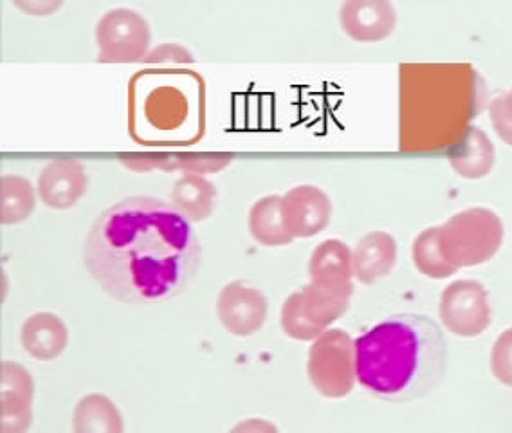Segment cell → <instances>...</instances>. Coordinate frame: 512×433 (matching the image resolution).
<instances>
[{
    "label": "cell",
    "instance_id": "6da1fadb",
    "mask_svg": "<svg viewBox=\"0 0 512 433\" xmlns=\"http://www.w3.org/2000/svg\"><path fill=\"white\" fill-rule=\"evenodd\" d=\"M202 248L192 222L154 197H127L94 221L83 264L103 293L130 305L168 302L197 277Z\"/></svg>",
    "mask_w": 512,
    "mask_h": 433
},
{
    "label": "cell",
    "instance_id": "7a4b0ae2",
    "mask_svg": "<svg viewBox=\"0 0 512 433\" xmlns=\"http://www.w3.org/2000/svg\"><path fill=\"white\" fill-rule=\"evenodd\" d=\"M446 360L439 325L422 314H395L356 340L357 383L392 403L412 401L437 387Z\"/></svg>",
    "mask_w": 512,
    "mask_h": 433
},
{
    "label": "cell",
    "instance_id": "3957f363",
    "mask_svg": "<svg viewBox=\"0 0 512 433\" xmlns=\"http://www.w3.org/2000/svg\"><path fill=\"white\" fill-rule=\"evenodd\" d=\"M503 235L502 219L493 210L469 208L440 226V246L451 266L476 268L500 251Z\"/></svg>",
    "mask_w": 512,
    "mask_h": 433
},
{
    "label": "cell",
    "instance_id": "277c9868",
    "mask_svg": "<svg viewBox=\"0 0 512 433\" xmlns=\"http://www.w3.org/2000/svg\"><path fill=\"white\" fill-rule=\"evenodd\" d=\"M307 376L321 396L347 397L357 381L356 340L343 329L323 332L309 349Z\"/></svg>",
    "mask_w": 512,
    "mask_h": 433
},
{
    "label": "cell",
    "instance_id": "5b68a950",
    "mask_svg": "<svg viewBox=\"0 0 512 433\" xmlns=\"http://www.w3.org/2000/svg\"><path fill=\"white\" fill-rule=\"evenodd\" d=\"M96 44L100 62L132 64L145 60L152 46V31L138 11L116 8L96 24Z\"/></svg>",
    "mask_w": 512,
    "mask_h": 433
},
{
    "label": "cell",
    "instance_id": "8992f818",
    "mask_svg": "<svg viewBox=\"0 0 512 433\" xmlns=\"http://www.w3.org/2000/svg\"><path fill=\"white\" fill-rule=\"evenodd\" d=\"M439 316L442 325L458 338L484 334L493 320L487 289L469 278L451 282L440 293Z\"/></svg>",
    "mask_w": 512,
    "mask_h": 433
},
{
    "label": "cell",
    "instance_id": "52a82bcc",
    "mask_svg": "<svg viewBox=\"0 0 512 433\" xmlns=\"http://www.w3.org/2000/svg\"><path fill=\"white\" fill-rule=\"evenodd\" d=\"M269 302L266 295L242 280L229 282L222 287L217 298V316L222 327L237 336L249 338L260 331L267 322Z\"/></svg>",
    "mask_w": 512,
    "mask_h": 433
},
{
    "label": "cell",
    "instance_id": "ba28073f",
    "mask_svg": "<svg viewBox=\"0 0 512 433\" xmlns=\"http://www.w3.org/2000/svg\"><path fill=\"white\" fill-rule=\"evenodd\" d=\"M35 381L15 361L0 365V433H28L33 424Z\"/></svg>",
    "mask_w": 512,
    "mask_h": 433
},
{
    "label": "cell",
    "instance_id": "9c48e42d",
    "mask_svg": "<svg viewBox=\"0 0 512 433\" xmlns=\"http://www.w3.org/2000/svg\"><path fill=\"white\" fill-rule=\"evenodd\" d=\"M282 213L294 239H311L329 226L332 203L318 186H294L282 195Z\"/></svg>",
    "mask_w": 512,
    "mask_h": 433
},
{
    "label": "cell",
    "instance_id": "30bf717a",
    "mask_svg": "<svg viewBox=\"0 0 512 433\" xmlns=\"http://www.w3.org/2000/svg\"><path fill=\"white\" fill-rule=\"evenodd\" d=\"M85 166L76 159H55L38 176L37 192L40 201L53 210H69L87 192Z\"/></svg>",
    "mask_w": 512,
    "mask_h": 433
},
{
    "label": "cell",
    "instance_id": "8fae6325",
    "mask_svg": "<svg viewBox=\"0 0 512 433\" xmlns=\"http://www.w3.org/2000/svg\"><path fill=\"white\" fill-rule=\"evenodd\" d=\"M312 286L339 295H354V262L352 249L343 240L327 239L312 251L309 260Z\"/></svg>",
    "mask_w": 512,
    "mask_h": 433
},
{
    "label": "cell",
    "instance_id": "7c38bea8",
    "mask_svg": "<svg viewBox=\"0 0 512 433\" xmlns=\"http://www.w3.org/2000/svg\"><path fill=\"white\" fill-rule=\"evenodd\" d=\"M339 22L356 42H381L394 33L397 13L386 0H348L339 10Z\"/></svg>",
    "mask_w": 512,
    "mask_h": 433
},
{
    "label": "cell",
    "instance_id": "4fadbf2b",
    "mask_svg": "<svg viewBox=\"0 0 512 433\" xmlns=\"http://www.w3.org/2000/svg\"><path fill=\"white\" fill-rule=\"evenodd\" d=\"M354 277L359 284L372 286L394 271L397 242L386 231H372L359 240L352 251Z\"/></svg>",
    "mask_w": 512,
    "mask_h": 433
},
{
    "label": "cell",
    "instance_id": "5bb4252c",
    "mask_svg": "<svg viewBox=\"0 0 512 433\" xmlns=\"http://www.w3.org/2000/svg\"><path fill=\"white\" fill-rule=\"evenodd\" d=\"M20 343L31 358L38 361H53L60 358L69 343V331L56 314L35 313L20 329Z\"/></svg>",
    "mask_w": 512,
    "mask_h": 433
},
{
    "label": "cell",
    "instance_id": "9a60e30c",
    "mask_svg": "<svg viewBox=\"0 0 512 433\" xmlns=\"http://www.w3.org/2000/svg\"><path fill=\"white\" fill-rule=\"evenodd\" d=\"M231 154H123L119 161L132 170H183L184 174H211L231 163Z\"/></svg>",
    "mask_w": 512,
    "mask_h": 433
},
{
    "label": "cell",
    "instance_id": "2e32d148",
    "mask_svg": "<svg viewBox=\"0 0 512 433\" xmlns=\"http://www.w3.org/2000/svg\"><path fill=\"white\" fill-rule=\"evenodd\" d=\"M494 147L489 136L480 127H467L466 134L449 150L451 168L464 179H482L494 165Z\"/></svg>",
    "mask_w": 512,
    "mask_h": 433
},
{
    "label": "cell",
    "instance_id": "e0dca14e",
    "mask_svg": "<svg viewBox=\"0 0 512 433\" xmlns=\"http://www.w3.org/2000/svg\"><path fill=\"white\" fill-rule=\"evenodd\" d=\"M172 206L190 222L206 221L215 210L217 188L208 177L183 174L172 188Z\"/></svg>",
    "mask_w": 512,
    "mask_h": 433
},
{
    "label": "cell",
    "instance_id": "ac0fdd59",
    "mask_svg": "<svg viewBox=\"0 0 512 433\" xmlns=\"http://www.w3.org/2000/svg\"><path fill=\"white\" fill-rule=\"evenodd\" d=\"M247 228L251 237L266 248H280L294 240L285 226L280 195H267L258 199L249 210Z\"/></svg>",
    "mask_w": 512,
    "mask_h": 433
},
{
    "label": "cell",
    "instance_id": "d6986e66",
    "mask_svg": "<svg viewBox=\"0 0 512 433\" xmlns=\"http://www.w3.org/2000/svg\"><path fill=\"white\" fill-rule=\"evenodd\" d=\"M73 432L125 433V421L110 397L89 394L74 406Z\"/></svg>",
    "mask_w": 512,
    "mask_h": 433
},
{
    "label": "cell",
    "instance_id": "ffe728a7",
    "mask_svg": "<svg viewBox=\"0 0 512 433\" xmlns=\"http://www.w3.org/2000/svg\"><path fill=\"white\" fill-rule=\"evenodd\" d=\"M35 186L22 176H2L0 179V222L4 226H15L28 221L37 208Z\"/></svg>",
    "mask_w": 512,
    "mask_h": 433
},
{
    "label": "cell",
    "instance_id": "44dd1931",
    "mask_svg": "<svg viewBox=\"0 0 512 433\" xmlns=\"http://www.w3.org/2000/svg\"><path fill=\"white\" fill-rule=\"evenodd\" d=\"M302 311L305 318L320 327L321 331H329L330 325L338 322L347 313L352 296L339 295L327 289L312 286L311 282L300 289Z\"/></svg>",
    "mask_w": 512,
    "mask_h": 433
},
{
    "label": "cell",
    "instance_id": "7402d4cb",
    "mask_svg": "<svg viewBox=\"0 0 512 433\" xmlns=\"http://www.w3.org/2000/svg\"><path fill=\"white\" fill-rule=\"evenodd\" d=\"M412 260L417 271L431 280H444L458 271L444 257L440 246V226H431L417 235L413 240Z\"/></svg>",
    "mask_w": 512,
    "mask_h": 433
},
{
    "label": "cell",
    "instance_id": "603a6c76",
    "mask_svg": "<svg viewBox=\"0 0 512 433\" xmlns=\"http://www.w3.org/2000/svg\"><path fill=\"white\" fill-rule=\"evenodd\" d=\"M280 322H282V329L285 334L296 341H314L316 338H320L321 334L325 331H321L320 327L312 325L305 314L302 311V296L300 291H296L293 295L287 296V300L284 302L282 307V316H280Z\"/></svg>",
    "mask_w": 512,
    "mask_h": 433
},
{
    "label": "cell",
    "instance_id": "cb8c5ba5",
    "mask_svg": "<svg viewBox=\"0 0 512 433\" xmlns=\"http://www.w3.org/2000/svg\"><path fill=\"white\" fill-rule=\"evenodd\" d=\"M489 365L494 379L503 387L512 388V327L505 329L494 341Z\"/></svg>",
    "mask_w": 512,
    "mask_h": 433
},
{
    "label": "cell",
    "instance_id": "d4e9b609",
    "mask_svg": "<svg viewBox=\"0 0 512 433\" xmlns=\"http://www.w3.org/2000/svg\"><path fill=\"white\" fill-rule=\"evenodd\" d=\"M489 114L498 138L512 147V89L509 93L494 98Z\"/></svg>",
    "mask_w": 512,
    "mask_h": 433
},
{
    "label": "cell",
    "instance_id": "484cf974",
    "mask_svg": "<svg viewBox=\"0 0 512 433\" xmlns=\"http://www.w3.org/2000/svg\"><path fill=\"white\" fill-rule=\"evenodd\" d=\"M229 433H280L276 428V424L267 421V419H260V417H253V419H244L240 421L237 426H233Z\"/></svg>",
    "mask_w": 512,
    "mask_h": 433
},
{
    "label": "cell",
    "instance_id": "4316f807",
    "mask_svg": "<svg viewBox=\"0 0 512 433\" xmlns=\"http://www.w3.org/2000/svg\"><path fill=\"white\" fill-rule=\"evenodd\" d=\"M17 6L24 11H28L29 15H51L53 11L58 10L62 6V2H17Z\"/></svg>",
    "mask_w": 512,
    "mask_h": 433
}]
</instances>
